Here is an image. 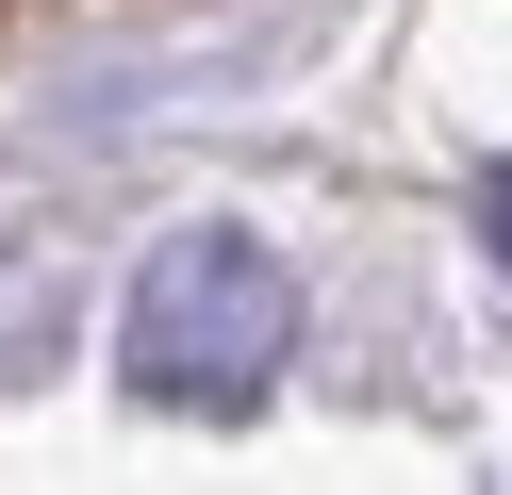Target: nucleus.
<instances>
[{"mask_svg":"<svg viewBox=\"0 0 512 495\" xmlns=\"http://www.w3.org/2000/svg\"><path fill=\"white\" fill-rule=\"evenodd\" d=\"M281 347H298L281 248H248V231H166V248L133 264V314H116L133 396H166V413H248V396L281 380Z\"/></svg>","mask_w":512,"mask_h":495,"instance_id":"f257e3e1","label":"nucleus"},{"mask_svg":"<svg viewBox=\"0 0 512 495\" xmlns=\"http://www.w3.org/2000/svg\"><path fill=\"white\" fill-rule=\"evenodd\" d=\"M479 231H496V264H512V165H496V182H479Z\"/></svg>","mask_w":512,"mask_h":495,"instance_id":"f03ea898","label":"nucleus"}]
</instances>
